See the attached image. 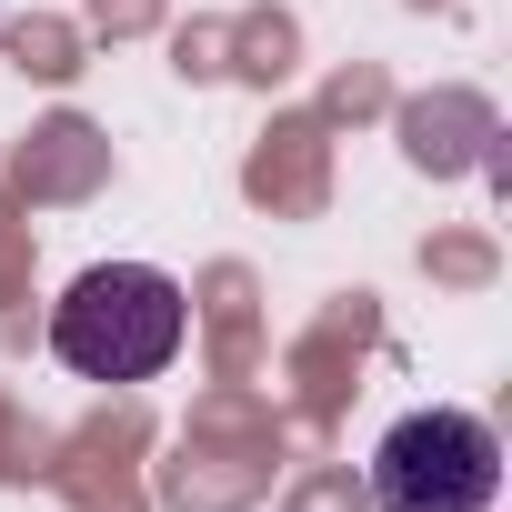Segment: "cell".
I'll use <instances>...</instances> for the list:
<instances>
[{
  "mask_svg": "<svg viewBox=\"0 0 512 512\" xmlns=\"http://www.w3.org/2000/svg\"><path fill=\"white\" fill-rule=\"evenodd\" d=\"M181 332H191V302L151 262H91L51 302V352L81 382H151V372H171Z\"/></svg>",
  "mask_w": 512,
  "mask_h": 512,
  "instance_id": "cell-1",
  "label": "cell"
},
{
  "mask_svg": "<svg viewBox=\"0 0 512 512\" xmlns=\"http://www.w3.org/2000/svg\"><path fill=\"white\" fill-rule=\"evenodd\" d=\"M372 502L382 512H492L502 502V432L482 412H402L372 442Z\"/></svg>",
  "mask_w": 512,
  "mask_h": 512,
  "instance_id": "cell-2",
  "label": "cell"
}]
</instances>
